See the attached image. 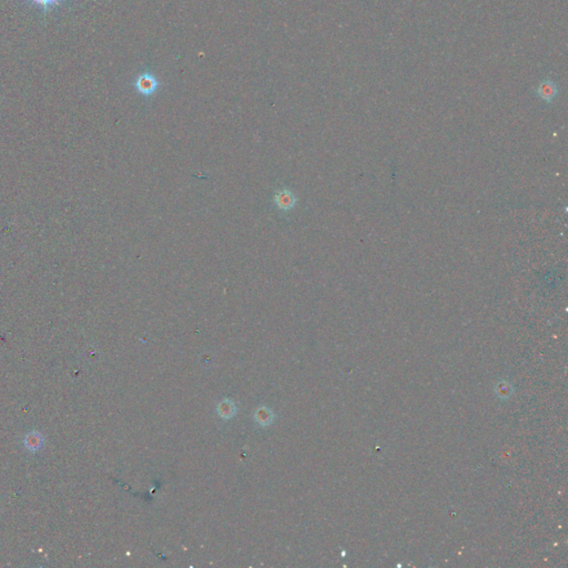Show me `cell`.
Instances as JSON below:
<instances>
[{"label": "cell", "mask_w": 568, "mask_h": 568, "mask_svg": "<svg viewBox=\"0 0 568 568\" xmlns=\"http://www.w3.org/2000/svg\"><path fill=\"white\" fill-rule=\"evenodd\" d=\"M273 202L277 206L278 209L282 210V211H289V210L293 209L297 203L296 195H294L290 190L287 189H282L276 192L274 197H273Z\"/></svg>", "instance_id": "1"}, {"label": "cell", "mask_w": 568, "mask_h": 568, "mask_svg": "<svg viewBox=\"0 0 568 568\" xmlns=\"http://www.w3.org/2000/svg\"><path fill=\"white\" fill-rule=\"evenodd\" d=\"M158 86H159L158 80L150 74L141 75L136 81L137 90L139 91L140 94H142L143 96L153 95L154 93H156V90L158 89Z\"/></svg>", "instance_id": "2"}, {"label": "cell", "mask_w": 568, "mask_h": 568, "mask_svg": "<svg viewBox=\"0 0 568 568\" xmlns=\"http://www.w3.org/2000/svg\"><path fill=\"white\" fill-rule=\"evenodd\" d=\"M537 94L543 100L551 102L557 95V87L553 81L545 80L541 83V85H539L537 89Z\"/></svg>", "instance_id": "3"}, {"label": "cell", "mask_w": 568, "mask_h": 568, "mask_svg": "<svg viewBox=\"0 0 568 568\" xmlns=\"http://www.w3.org/2000/svg\"><path fill=\"white\" fill-rule=\"evenodd\" d=\"M31 2L33 4H36L37 6L41 7L43 9L48 10V9L52 8V7L59 5L61 0H31Z\"/></svg>", "instance_id": "4"}]
</instances>
